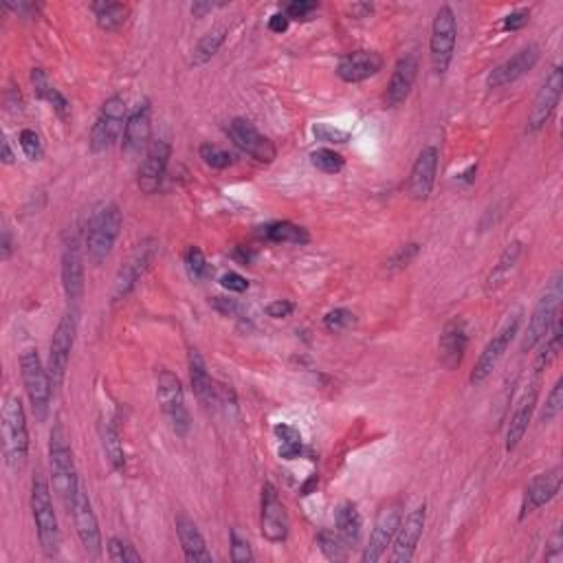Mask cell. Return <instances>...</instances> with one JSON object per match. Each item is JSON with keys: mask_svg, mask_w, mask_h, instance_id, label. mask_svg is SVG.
I'll return each mask as SVG.
<instances>
[{"mask_svg": "<svg viewBox=\"0 0 563 563\" xmlns=\"http://www.w3.org/2000/svg\"><path fill=\"white\" fill-rule=\"evenodd\" d=\"M354 324H357V315L352 311H348V308H334V311L324 317V326L331 333H343L350 326H354Z\"/></svg>", "mask_w": 563, "mask_h": 563, "instance_id": "47", "label": "cell"}, {"mask_svg": "<svg viewBox=\"0 0 563 563\" xmlns=\"http://www.w3.org/2000/svg\"><path fill=\"white\" fill-rule=\"evenodd\" d=\"M561 90H563V69L555 67L548 73L540 93L532 99L529 121H526V130H529V133H540L541 128H546L548 121L555 115L557 106H559Z\"/></svg>", "mask_w": 563, "mask_h": 563, "instance_id": "13", "label": "cell"}, {"mask_svg": "<svg viewBox=\"0 0 563 563\" xmlns=\"http://www.w3.org/2000/svg\"><path fill=\"white\" fill-rule=\"evenodd\" d=\"M183 265H185V271H187V276H190V280H194V282H202L211 276V268L210 265H207L205 253H202L199 247L187 249L185 256H183Z\"/></svg>", "mask_w": 563, "mask_h": 563, "instance_id": "41", "label": "cell"}, {"mask_svg": "<svg viewBox=\"0 0 563 563\" xmlns=\"http://www.w3.org/2000/svg\"><path fill=\"white\" fill-rule=\"evenodd\" d=\"M311 164L324 174H339L346 165V159L331 148H317L311 152Z\"/></svg>", "mask_w": 563, "mask_h": 563, "instance_id": "42", "label": "cell"}, {"mask_svg": "<svg viewBox=\"0 0 563 563\" xmlns=\"http://www.w3.org/2000/svg\"><path fill=\"white\" fill-rule=\"evenodd\" d=\"M174 524H176V535H179V541L183 548V555H185L187 561L190 563L214 561L211 559V552L207 550L205 537H202V532L199 530V526H196L194 520H190L187 515L179 513L176 515Z\"/></svg>", "mask_w": 563, "mask_h": 563, "instance_id": "29", "label": "cell"}, {"mask_svg": "<svg viewBox=\"0 0 563 563\" xmlns=\"http://www.w3.org/2000/svg\"><path fill=\"white\" fill-rule=\"evenodd\" d=\"M262 236H265V240L273 242V245H306L311 240V236H308L304 227L288 221L271 222V225L265 227Z\"/></svg>", "mask_w": 563, "mask_h": 563, "instance_id": "35", "label": "cell"}, {"mask_svg": "<svg viewBox=\"0 0 563 563\" xmlns=\"http://www.w3.org/2000/svg\"><path fill=\"white\" fill-rule=\"evenodd\" d=\"M288 24H291V18H288L284 12L273 14V16L268 18V29H271L273 33H284L288 29Z\"/></svg>", "mask_w": 563, "mask_h": 563, "instance_id": "56", "label": "cell"}, {"mask_svg": "<svg viewBox=\"0 0 563 563\" xmlns=\"http://www.w3.org/2000/svg\"><path fill=\"white\" fill-rule=\"evenodd\" d=\"M32 515L40 548H42L44 557L53 559V557L60 555V524L53 509V500H51L49 482L40 474H35L32 482Z\"/></svg>", "mask_w": 563, "mask_h": 563, "instance_id": "3", "label": "cell"}, {"mask_svg": "<svg viewBox=\"0 0 563 563\" xmlns=\"http://www.w3.org/2000/svg\"><path fill=\"white\" fill-rule=\"evenodd\" d=\"M156 400H159L161 412L165 414L172 431L181 438H185L192 429L190 409L185 405V392H183L181 379L172 370L161 368L156 372Z\"/></svg>", "mask_w": 563, "mask_h": 563, "instance_id": "7", "label": "cell"}, {"mask_svg": "<svg viewBox=\"0 0 563 563\" xmlns=\"http://www.w3.org/2000/svg\"><path fill=\"white\" fill-rule=\"evenodd\" d=\"M108 559L115 563H141L139 552L135 550V546H130L128 541L121 540V537H110L108 541Z\"/></svg>", "mask_w": 563, "mask_h": 563, "instance_id": "44", "label": "cell"}, {"mask_svg": "<svg viewBox=\"0 0 563 563\" xmlns=\"http://www.w3.org/2000/svg\"><path fill=\"white\" fill-rule=\"evenodd\" d=\"M128 121V106L121 95H113L101 104L98 119L90 130V150L106 152L124 135Z\"/></svg>", "mask_w": 563, "mask_h": 563, "instance_id": "10", "label": "cell"}, {"mask_svg": "<svg viewBox=\"0 0 563 563\" xmlns=\"http://www.w3.org/2000/svg\"><path fill=\"white\" fill-rule=\"evenodd\" d=\"M265 311H267V315L273 319H286V317H291L293 311H296V304L288 302V299H276V302L268 304Z\"/></svg>", "mask_w": 563, "mask_h": 563, "instance_id": "54", "label": "cell"}, {"mask_svg": "<svg viewBox=\"0 0 563 563\" xmlns=\"http://www.w3.org/2000/svg\"><path fill=\"white\" fill-rule=\"evenodd\" d=\"M75 337H78V311L69 308L64 313V317L60 319L58 328H55L53 339H51V350H49V377L53 383V389L60 388L67 377L69 359L73 352Z\"/></svg>", "mask_w": 563, "mask_h": 563, "instance_id": "11", "label": "cell"}, {"mask_svg": "<svg viewBox=\"0 0 563 563\" xmlns=\"http://www.w3.org/2000/svg\"><path fill=\"white\" fill-rule=\"evenodd\" d=\"M466 346H469V331H466L464 319L455 317L445 324L438 339V361L445 370L454 372L463 365Z\"/></svg>", "mask_w": 563, "mask_h": 563, "instance_id": "23", "label": "cell"}, {"mask_svg": "<svg viewBox=\"0 0 563 563\" xmlns=\"http://www.w3.org/2000/svg\"><path fill=\"white\" fill-rule=\"evenodd\" d=\"M5 9L18 14L20 18H35L38 16V5L24 3V0H20V3H5Z\"/></svg>", "mask_w": 563, "mask_h": 563, "instance_id": "55", "label": "cell"}, {"mask_svg": "<svg viewBox=\"0 0 563 563\" xmlns=\"http://www.w3.org/2000/svg\"><path fill=\"white\" fill-rule=\"evenodd\" d=\"M187 368H190V381H192V389H194L196 399H199L205 408L218 405L216 383H214V379L210 377V370H207L205 359H202V354L196 348H192L190 354H187Z\"/></svg>", "mask_w": 563, "mask_h": 563, "instance_id": "30", "label": "cell"}, {"mask_svg": "<svg viewBox=\"0 0 563 563\" xmlns=\"http://www.w3.org/2000/svg\"><path fill=\"white\" fill-rule=\"evenodd\" d=\"M221 286L230 293H245L249 288V282H247V277L240 276V273L227 271V273H222Z\"/></svg>", "mask_w": 563, "mask_h": 563, "instance_id": "53", "label": "cell"}, {"mask_svg": "<svg viewBox=\"0 0 563 563\" xmlns=\"http://www.w3.org/2000/svg\"><path fill=\"white\" fill-rule=\"evenodd\" d=\"M350 12H361V14H372V5H352Z\"/></svg>", "mask_w": 563, "mask_h": 563, "instance_id": "62", "label": "cell"}, {"mask_svg": "<svg viewBox=\"0 0 563 563\" xmlns=\"http://www.w3.org/2000/svg\"><path fill=\"white\" fill-rule=\"evenodd\" d=\"M14 253V240L9 230H3V240H0V260L7 262Z\"/></svg>", "mask_w": 563, "mask_h": 563, "instance_id": "57", "label": "cell"}, {"mask_svg": "<svg viewBox=\"0 0 563 563\" xmlns=\"http://www.w3.org/2000/svg\"><path fill=\"white\" fill-rule=\"evenodd\" d=\"M273 434L276 438L280 440V449H277V455L282 460H296L302 455V434H299L297 427L288 423H277L273 427Z\"/></svg>", "mask_w": 563, "mask_h": 563, "instance_id": "39", "label": "cell"}, {"mask_svg": "<svg viewBox=\"0 0 563 563\" xmlns=\"http://www.w3.org/2000/svg\"><path fill=\"white\" fill-rule=\"evenodd\" d=\"M49 460H51V475H53L55 493L62 497L64 506H67V511L70 513L75 495H78L80 484H82V482H80L78 466H75L73 447H70V443H69V434L60 418L55 420L53 429H51Z\"/></svg>", "mask_w": 563, "mask_h": 563, "instance_id": "1", "label": "cell"}, {"mask_svg": "<svg viewBox=\"0 0 563 563\" xmlns=\"http://www.w3.org/2000/svg\"><path fill=\"white\" fill-rule=\"evenodd\" d=\"M383 55L379 51L359 49L352 53L343 55L337 64V75L342 82L346 84H359L365 80L374 78L379 70L383 69Z\"/></svg>", "mask_w": 563, "mask_h": 563, "instance_id": "24", "label": "cell"}, {"mask_svg": "<svg viewBox=\"0 0 563 563\" xmlns=\"http://www.w3.org/2000/svg\"><path fill=\"white\" fill-rule=\"evenodd\" d=\"M563 409V379H559L555 385H552L550 394H548L544 409H541V423L550 425L552 420L559 418Z\"/></svg>", "mask_w": 563, "mask_h": 563, "instance_id": "45", "label": "cell"}, {"mask_svg": "<svg viewBox=\"0 0 563 563\" xmlns=\"http://www.w3.org/2000/svg\"><path fill=\"white\" fill-rule=\"evenodd\" d=\"M529 20H530V9H515V12H511L509 16H504L502 29H504V32H520V29H524L526 24H529Z\"/></svg>", "mask_w": 563, "mask_h": 563, "instance_id": "52", "label": "cell"}, {"mask_svg": "<svg viewBox=\"0 0 563 563\" xmlns=\"http://www.w3.org/2000/svg\"><path fill=\"white\" fill-rule=\"evenodd\" d=\"M521 253H524V245H521L520 240L509 242V245L504 247V251L500 253V258H497L493 268H491L489 277H486V291L495 293V291H500L506 282H509L511 273L515 271Z\"/></svg>", "mask_w": 563, "mask_h": 563, "instance_id": "32", "label": "cell"}, {"mask_svg": "<svg viewBox=\"0 0 563 563\" xmlns=\"http://www.w3.org/2000/svg\"><path fill=\"white\" fill-rule=\"evenodd\" d=\"M317 9L319 3H315V0H293V3L284 7V14L291 20H311Z\"/></svg>", "mask_w": 563, "mask_h": 563, "instance_id": "50", "label": "cell"}, {"mask_svg": "<svg viewBox=\"0 0 563 563\" xmlns=\"http://www.w3.org/2000/svg\"><path fill=\"white\" fill-rule=\"evenodd\" d=\"M425 521H427V506L420 504L408 515L400 517V524L397 529L392 541V555L389 559L394 563H409L416 557V548H418L420 537L425 532Z\"/></svg>", "mask_w": 563, "mask_h": 563, "instance_id": "16", "label": "cell"}, {"mask_svg": "<svg viewBox=\"0 0 563 563\" xmlns=\"http://www.w3.org/2000/svg\"><path fill=\"white\" fill-rule=\"evenodd\" d=\"M418 253H420L418 242H408V245L399 247L397 251L389 256L388 268L389 271H399V268H405L408 265H412L416 258H418Z\"/></svg>", "mask_w": 563, "mask_h": 563, "instance_id": "49", "label": "cell"}, {"mask_svg": "<svg viewBox=\"0 0 563 563\" xmlns=\"http://www.w3.org/2000/svg\"><path fill=\"white\" fill-rule=\"evenodd\" d=\"M455 42H458V18L449 5L436 12L434 23H431L429 35V62L434 75L443 78L451 67V60L455 53Z\"/></svg>", "mask_w": 563, "mask_h": 563, "instance_id": "5", "label": "cell"}, {"mask_svg": "<svg viewBox=\"0 0 563 563\" xmlns=\"http://www.w3.org/2000/svg\"><path fill=\"white\" fill-rule=\"evenodd\" d=\"M438 161H440V152L436 145H425V148L420 150V155L416 156L412 172H409V181H408V192L414 201L423 202L431 196V192H434L436 174H438Z\"/></svg>", "mask_w": 563, "mask_h": 563, "instance_id": "21", "label": "cell"}, {"mask_svg": "<svg viewBox=\"0 0 563 563\" xmlns=\"http://www.w3.org/2000/svg\"><path fill=\"white\" fill-rule=\"evenodd\" d=\"M121 227H124V214L119 205H106L93 216L86 231V253L93 265H104L108 260Z\"/></svg>", "mask_w": 563, "mask_h": 563, "instance_id": "6", "label": "cell"}, {"mask_svg": "<svg viewBox=\"0 0 563 563\" xmlns=\"http://www.w3.org/2000/svg\"><path fill=\"white\" fill-rule=\"evenodd\" d=\"M199 155L202 159V164L211 170H227L233 164V156L227 150H222L221 145L214 144H202L199 148Z\"/></svg>", "mask_w": 563, "mask_h": 563, "instance_id": "43", "label": "cell"}, {"mask_svg": "<svg viewBox=\"0 0 563 563\" xmlns=\"http://www.w3.org/2000/svg\"><path fill=\"white\" fill-rule=\"evenodd\" d=\"M216 7H221V5H214V3H205V0H196L194 5H192V16L194 18H205L207 14L214 12Z\"/></svg>", "mask_w": 563, "mask_h": 563, "instance_id": "59", "label": "cell"}, {"mask_svg": "<svg viewBox=\"0 0 563 563\" xmlns=\"http://www.w3.org/2000/svg\"><path fill=\"white\" fill-rule=\"evenodd\" d=\"M400 517H403V513H400L399 502H389L388 506H383V509L379 511L377 520H374L372 535H370L368 546L363 548L361 555L363 563H377L383 559L385 550H388V546H392L394 535H397Z\"/></svg>", "mask_w": 563, "mask_h": 563, "instance_id": "15", "label": "cell"}, {"mask_svg": "<svg viewBox=\"0 0 563 563\" xmlns=\"http://www.w3.org/2000/svg\"><path fill=\"white\" fill-rule=\"evenodd\" d=\"M313 135L317 136V141H326V144H346L350 139L348 130L334 128L331 124H315L313 126Z\"/></svg>", "mask_w": 563, "mask_h": 563, "instance_id": "51", "label": "cell"}, {"mask_svg": "<svg viewBox=\"0 0 563 563\" xmlns=\"http://www.w3.org/2000/svg\"><path fill=\"white\" fill-rule=\"evenodd\" d=\"M90 9H93L95 20H98V27L108 33L119 32L130 16V7L124 3H93Z\"/></svg>", "mask_w": 563, "mask_h": 563, "instance_id": "34", "label": "cell"}, {"mask_svg": "<svg viewBox=\"0 0 563 563\" xmlns=\"http://www.w3.org/2000/svg\"><path fill=\"white\" fill-rule=\"evenodd\" d=\"M70 517H73L75 532H78L80 541H82V548L89 552L90 557H99L101 555V530H99V521L98 515L93 511V502H90L89 493L82 484H80L78 495H75L73 509H70Z\"/></svg>", "mask_w": 563, "mask_h": 563, "instance_id": "17", "label": "cell"}, {"mask_svg": "<svg viewBox=\"0 0 563 563\" xmlns=\"http://www.w3.org/2000/svg\"><path fill=\"white\" fill-rule=\"evenodd\" d=\"M18 141H20V148H23L24 156H27L29 161H40L44 156L42 139H40V135L35 133V130L24 128L23 133H20Z\"/></svg>", "mask_w": 563, "mask_h": 563, "instance_id": "48", "label": "cell"}, {"mask_svg": "<svg viewBox=\"0 0 563 563\" xmlns=\"http://www.w3.org/2000/svg\"><path fill=\"white\" fill-rule=\"evenodd\" d=\"M20 374H23L24 392H27L29 403H32L35 418L42 423L49 416L53 383H51L49 370H44L42 359H40L35 348H24L20 352Z\"/></svg>", "mask_w": 563, "mask_h": 563, "instance_id": "4", "label": "cell"}, {"mask_svg": "<svg viewBox=\"0 0 563 563\" xmlns=\"http://www.w3.org/2000/svg\"><path fill=\"white\" fill-rule=\"evenodd\" d=\"M260 529L262 537L271 544H282L286 541L288 530H291V521H288V513L284 509L277 489L267 482L262 486V509H260Z\"/></svg>", "mask_w": 563, "mask_h": 563, "instance_id": "18", "label": "cell"}, {"mask_svg": "<svg viewBox=\"0 0 563 563\" xmlns=\"http://www.w3.org/2000/svg\"><path fill=\"white\" fill-rule=\"evenodd\" d=\"M0 159H3L5 165H12L14 161H16V156H14V150H12V144H9L7 136L3 139V155H0Z\"/></svg>", "mask_w": 563, "mask_h": 563, "instance_id": "60", "label": "cell"}, {"mask_svg": "<svg viewBox=\"0 0 563 563\" xmlns=\"http://www.w3.org/2000/svg\"><path fill=\"white\" fill-rule=\"evenodd\" d=\"M561 480H563L561 466H555V469L546 471V474L535 475V478L526 484L524 500H521L520 520H524L526 515L535 513V511L541 509V506L550 504V502L559 495Z\"/></svg>", "mask_w": 563, "mask_h": 563, "instance_id": "22", "label": "cell"}, {"mask_svg": "<svg viewBox=\"0 0 563 563\" xmlns=\"http://www.w3.org/2000/svg\"><path fill=\"white\" fill-rule=\"evenodd\" d=\"M561 337H563L561 317L557 315L555 322H552L550 331H548V334L544 339H541V343H540V352H537V359H535V372L537 374L544 372L548 365H550L557 357H559Z\"/></svg>", "mask_w": 563, "mask_h": 563, "instance_id": "37", "label": "cell"}, {"mask_svg": "<svg viewBox=\"0 0 563 563\" xmlns=\"http://www.w3.org/2000/svg\"><path fill=\"white\" fill-rule=\"evenodd\" d=\"M227 135L233 144L238 145L245 155L256 159L258 164H273L277 156V148L268 136H265L251 121L242 119V117H236L231 119L230 128H227Z\"/></svg>", "mask_w": 563, "mask_h": 563, "instance_id": "14", "label": "cell"}, {"mask_svg": "<svg viewBox=\"0 0 563 563\" xmlns=\"http://www.w3.org/2000/svg\"><path fill=\"white\" fill-rule=\"evenodd\" d=\"M3 455L9 469H20L29 458V427L23 400L14 394L3 405Z\"/></svg>", "mask_w": 563, "mask_h": 563, "instance_id": "2", "label": "cell"}, {"mask_svg": "<svg viewBox=\"0 0 563 563\" xmlns=\"http://www.w3.org/2000/svg\"><path fill=\"white\" fill-rule=\"evenodd\" d=\"M225 35L227 32L222 27L202 35L199 42H196L194 51H192V60H190L192 67H205V64L214 58L218 51H221L222 42H225Z\"/></svg>", "mask_w": 563, "mask_h": 563, "instance_id": "38", "label": "cell"}, {"mask_svg": "<svg viewBox=\"0 0 563 563\" xmlns=\"http://www.w3.org/2000/svg\"><path fill=\"white\" fill-rule=\"evenodd\" d=\"M537 394H540V383L529 385L524 394H521L520 403L515 405V412L511 416L509 429H506V451H515L517 445L524 440L526 431H529V425L532 420V414H535L537 408Z\"/></svg>", "mask_w": 563, "mask_h": 563, "instance_id": "28", "label": "cell"}, {"mask_svg": "<svg viewBox=\"0 0 563 563\" xmlns=\"http://www.w3.org/2000/svg\"><path fill=\"white\" fill-rule=\"evenodd\" d=\"M172 145L165 139H155L144 152V161L139 165V176H136V185L144 194H156L161 183L165 179L167 165H170Z\"/></svg>", "mask_w": 563, "mask_h": 563, "instance_id": "19", "label": "cell"}, {"mask_svg": "<svg viewBox=\"0 0 563 563\" xmlns=\"http://www.w3.org/2000/svg\"><path fill=\"white\" fill-rule=\"evenodd\" d=\"M233 258H236L238 262H242V265L247 267L249 262L253 260V253H249V251H245V249H242V247H238L236 251H233Z\"/></svg>", "mask_w": 563, "mask_h": 563, "instance_id": "61", "label": "cell"}, {"mask_svg": "<svg viewBox=\"0 0 563 563\" xmlns=\"http://www.w3.org/2000/svg\"><path fill=\"white\" fill-rule=\"evenodd\" d=\"M32 84H33V93L35 98L47 101L51 108L55 110V115L60 117L62 121L70 119V104L69 99L55 89V84L51 82L49 73L44 69H33L32 70Z\"/></svg>", "mask_w": 563, "mask_h": 563, "instance_id": "31", "label": "cell"}, {"mask_svg": "<svg viewBox=\"0 0 563 563\" xmlns=\"http://www.w3.org/2000/svg\"><path fill=\"white\" fill-rule=\"evenodd\" d=\"M101 447H104L106 458L117 474H124L126 471V451L124 443H121V434L117 429L113 420H108L106 425H101Z\"/></svg>", "mask_w": 563, "mask_h": 563, "instance_id": "36", "label": "cell"}, {"mask_svg": "<svg viewBox=\"0 0 563 563\" xmlns=\"http://www.w3.org/2000/svg\"><path fill=\"white\" fill-rule=\"evenodd\" d=\"M216 311H221L222 315H233L238 313V302L236 299H225V297H214Z\"/></svg>", "mask_w": 563, "mask_h": 563, "instance_id": "58", "label": "cell"}, {"mask_svg": "<svg viewBox=\"0 0 563 563\" xmlns=\"http://www.w3.org/2000/svg\"><path fill=\"white\" fill-rule=\"evenodd\" d=\"M156 247H159V242H156L155 238H145V240H141L139 245L135 247V251L130 253L128 260H126L124 265L119 267V271H117L113 293H110V302L113 304L124 302V299L135 291L136 284L141 282V277L145 276V271H148L152 262H155Z\"/></svg>", "mask_w": 563, "mask_h": 563, "instance_id": "9", "label": "cell"}, {"mask_svg": "<svg viewBox=\"0 0 563 563\" xmlns=\"http://www.w3.org/2000/svg\"><path fill=\"white\" fill-rule=\"evenodd\" d=\"M520 326H521V313H515V315L509 317V322L497 331V334H493V339L486 343L484 350L480 352L478 361L474 365V370H471L469 374L471 385H482L495 372V368L500 365L502 359H504L506 350H509L513 339L520 334Z\"/></svg>", "mask_w": 563, "mask_h": 563, "instance_id": "12", "label": "cell"}, {"mask_svg": "<svg viewBox=\"0 0 563 563\" xmlns=\"http://www.w3.org/2000/svg\"><path fill=\"white\" fill-rule=\"evenodd\" d=\"M230 557L233 563H251L256 557H253L251 544L245 535H242L238 529H231L230 532Z\"/></svg>", "mask_w": 563, "mask_h": 563, "instance_id": "46", "label": "cell"}, {"mask_svg": "<svg viewBox=\"0 0 563 563\" xmlns=\"http://www.w3.org/2000/svg\"><path fill=\"white\" fill-rule=\"evenodd\" d=\"M540 62V47L530 44V47H524L521 51H517L513 58H509L506 62H502L500 67H495L486 78V86L489 89H502V86H509L517 82V80L524 78L529 70H532Z\"/></svg>", "mask_w": 563, "mask_h": 563, "instance_id": "25", "label": "cell"}, {"mask_svg": "<svg viewBox=\"0 0 563 563\" xmlns=\"http://www.w3.org/2000/svg\"><path fill=\"white\" fill-rule=\"evenodd\" d=\"M334 521H337V532L348 548L357 546L361 540V529H363V517L359 513V506L354 502H343L339 504L337 513H334Z\"/></svg>", "mask_w": 563, "mask_h": 563, "instance_id": "33", "label": "cell"}, {"mask_svg": "<svg viewBox=\"0 0 563 563\" xmlns=\"http://www.w3.org/2000/svg\"><path fill=\"white\" fill-rule=\"evenodd\" d=\"M62 288L64 296H67L69 308L78 311L86 291L84 256L78 240H70L62 251Z\"/></svg>", "mask_w": 563, "mask_h": 563, "instance_id": "20", "label": "cell"}, {"mask_svg": "<svg viewBox=\"0 0 563 563\" xmlns=\"http://www.w3.org/2000/svg\"><path fill=\"white\" fill-rule=\"evenodd\" d=\"M561 299H563V288H561V276L552 277V282L548 284L544 296L540 297V302L535 304V311H532L529 328H526L524 337H521V352L529 354L541 343V339L546 337L550 331L555 317L561 313Z\"/></svg>", "mask_w": 563, "mask_h": 563, "instance_id": "8", "label": "cell"}, {"mask_svg": "<svg viewBox=\"0 0 563 563\" xmlns=\"http://www.w3.org/2000/svg\"><path fill=\"white\" fill-rule=\"evenodd\" d=\"M317 548L328 561H346L348 559V544L339 537L337 530H319L317 532Z\"/></svg>", "mask_w": 563, "mask_h": 563, "instance_id": "40", "label": "cell"}, {"mask_svg": "<svg viewBox=\"0 0 563 563\" xmlns=\"http://www.w3.org/2000/svg\"><path fill=\"white\" fill-rule=\"evenodd\" d=\"M152 108L150 101L139 104L128 115L124 130V152L126 155H139L141 150H148L152 144Z\"/></svg>", "mask_w": 563, "mask_h": 563, "instance_id": "27", "label": "cell"}, {"mask_svg": "<svg viewBox=\"0 0 563 563\" xmlns=\"http://www.w3.org/2000/svg\"><path fill=\"white\" fill-rule=\"evenodd\" d=\"M416 78H418V58L414 53L403 55L397 64H394L392 78H389L388 90H385V104L389 108H399L408 101L409 93H412Z\"/></svg>", "mask_w": 563, "mask_h": 563, "instance_id": "26", "label": "cell"}]
</instances>
